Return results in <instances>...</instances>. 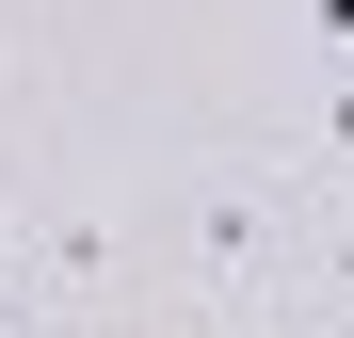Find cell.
Returning a JSON list of instances; mask_svg holds the SVG:
<instances>
[{
	"instance_id": "1",
	"label": "cell",
	"mask_w": 354,
	"mask_h": 338,
	"mask_svg": "<svg viewBox=\"0 0 354 338\" xmlns=\"http://www.w3.org/2000/svg\"><path fill=\"white\" fill-rule=\"evenodd\" d=\"M290 242H306V178H258V161H225V178L194 194V290L209 306H258Z\"/></svg>"
}]
</instances>
